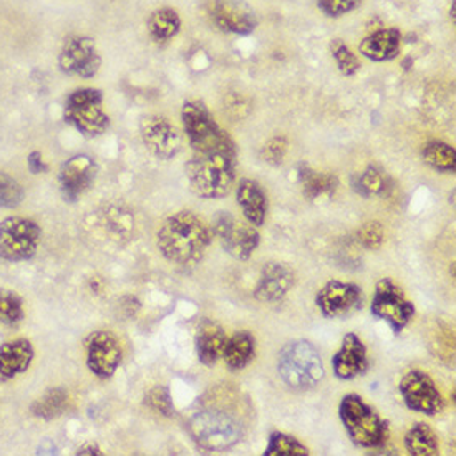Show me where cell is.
Here are the masks:
<instances>
[{"label": "cell", "mask_w": 456, "mask_h": 456, "mask_svg": "<svg viewBox=\"0 0 456 456\" xmlns=\"http://www.w3.org/2000/svg\"><path fill=\"white\" fill-rule=\"evenodd\" d=\"M188 432L206 452H226L240 442L242 423L224 409H205L192 415Z\"/></svg>", "instance_id": "277c9868"}, {"label": "cell", "mask_w": 456, "mask_h": 456, "mask_svg": "<svg viewBox=\"0 0 456 456\" xmlns=\"http://www.w3.org/2000/svg\"><path fill=\"white\" fill-rule=\"evenodd\" d=\"M370 313L375 319L390 325L394 334H400L415 315V305L405 297L403 290L387 277L375 286Z\"/></svg>", "instance_id": "9c48e42d"}, {"label": "cell", "mask_w": 456, "mask_h": 456, "mask_svg": "<svg viewBox=\"0 0 456 456\" xmlns=\"http://www.w3.org/2000/svg\"><path fill=\"white\" fill-rule=\"evenodd\" d=\"M34 361V347L25 338H15L0 346V380H11L27 372Z\"/></svg>", "instance_id": "ffe728a7"}, {"label": "cell", "mask_w": 456, "mask_h": 456, "mask_svg": "<svg viewBox=\"0 0 456 456\" xmlns=\"http://www.w3.org/2000/svg\"><path fill=\"white\" fill-rule=\"evenodd\" d=\"M238 168L236 144L217 148L206 153H192L186 163V176L194 194L205 200L228 196Z\"/></svg>", "instance_id": "7a4b0ae2"}, {"label": "cell", "mask_w": 456, "mask_h": 456, "mask_svg": "<svg viewBox=\"0 0 456 456\" xmlns=\"http://www.w3.org/2000/svg\"><path fill=\"white\" fill-rule=\"evenodd\" d=\"M69 407V394L61 388H52L45 395L40 396L32 405V413L44 419V420H53L65 413Z\"/></svg>", "instance_id": "f1b7e54d"}, {"label": "cell", "mask_w": 456, "mask_h": 456, "mask_svg": "<svg viewBox=\"0 0 456 456\" xmlns=\"http://www.w3.org/2000/svg\"><path fill=\"white\" fill-rule=\"evenodd\" d=\"M103 94L96 88H78L65 103V120L85 136H100L109 130V115L103 110Z\"/></svg>", "instance_id": "52a82bcc"}, {"label": "cell", "mask_w": 456, "mask_h": 456, "mask_svg": "<svg viewBox=\"0 0 456 456\" xmlns=\"http://www.w3.org/2000/svg\"><path fill=\"white\" fill-rule=\"evenodd\" d=\"M359 238H361L362 246H363L365 249H372V251H375V249H379V248L384 244V226H382L380 223H377V221L367 223V224L361 229Z\"/></svg>", "instance_id": "f35d334b"}, {"label": "cell", "mask_w": 456, "mask_h": 456, "mask_svg": "<svg viewBox=\"0 0 456 456\" xmlns=\"http://www.w3.org/2000/svg\"><path fill=\"white\" fill-rule=\"evenodd\" d=\"M183 128L188 136L192 153H205L234 143L224 132L211 111L200 100H188L181 110Z\"/></svg>", "instance_id": "8992f818"}, {"label": "cell", "mask_w": 456, "mask_h": 456, "mask_svg": "<svg viewBox=\"0 0 456 456\" xmlns=\"http://www.w3.org/2000/svg\"><path fill=\"white\" fill-rule=\"evenodd\" d=\"M59 65L61 72L67 75L80 78L95 77L102 65V57L98 53L95 40L84 36L67 38L61 50Z\"/></svg>", "instance_id": "4fadbf2b"}, {"label": "cell", "mask_w": 456, "mask_h": 456, "mask_svg": "<svg viewBox=\"0 0 456 456\" xmlns=\"http://www.w3.org/2000/svg\"><path fill=\"white\" fill-rule=\"evenodd\" d=\"M77 455H102V452L95 444H86L78 448Z\"/></svg>", "instance_id": "b9f144b4"}, {"label": "cell", "mask_w": 456, "mask_h": 456, "mask_svg": "<svg viewBox=\"0 0 456 456\" xmlns=\"http://www.w3.org/2000/svg\"><path fill=\"white\" fill-rule=\"evenodd\" d=\"M299 181L302 192L307 200H317L321 196H332L338 186V181L334 175L315 171L307 165H300Z\"/></svg>", "instance_id": "d4e9b609"}, {"label": "cell", "mask_w": 456, "mask_h": 456, "mask_svg": "<svg viewBox=\"0 0 456 456\" xmlns=\"http://www.w3.org/2000/svg\"><path fill=\"white\" fill-rule=\"evenodd\" d=\"M296 277L292 269L281 263H267L261 271L254 297L261 302H281L294 288Z\"/></svg>", "instance_id": "ac0fdd59"}, {"label": "cell", "mask_w": 456, "mask_h": 456, "mask_svg": "<svg viewBox=\"0 0 456 456\" xmlns=\"http://www.w3.org/2000/svg\"><path fill=\"white\" fill-rule=\"evenodd\" d=\"M158 249L169 263L198 265L211 244V229L191 211L169 216L158 231Z\"/></svg>", "instance_id": "6da1fadb"}, {"label": "cell", "mask_w": 456, "mask_h": 456, "mask_svg": "<svg viewBox=\"0 0 456 456\" xmlns=\"http://www.w3.org/2000/svg\"><path fill=\"white\" fill-rule=\"evenodd\" d=\"M361 5V0H317V7L327 15V17H342L346 13L355 11Z\"/></svg>", "instance_id": "8d00e7d4"}, {"label": "cell", "mask_w": 456, "mask_h": 456, "mask_svg": "<svg viewBox=\"0 0 456 456\" xmlns=\"http://www.w3.org/2000/svg\"><path fill=\"white\" fill-rule=\"evenodd\" d=\"M455 7H456V2L453 0V4H452V11H450V15H452V20L455 22Z\"/></svg>", "instance_id": "7bdbcfd3"}, {"label": "cell", "mask_w": 456, "mask_h": 456, "mask_svg": "<svg viewBox=\"0 0 456 456\" xmlns=\"http://www.w3.org/2000/svg\"><path fill=\"white\" fill-rule=\"evenodd\" d=\"M138 309H140V302L136 300V297L128 296L123 299V311L126 313V315H134L138 313Z\"/></svg>", "instance_id": "60d3db41"}, {"label": "cell", "mask_w": 456, "mask_h": 456, "mask_svg": "<svg viewBox=\"0 0 456 456\" xmlns=\"http://www.w3.org/2000/svg\"><path fill=\"white\" fill-rule=\"evenodd\" d=\"M180 28V15L173 9H159L148 19V32L157 42H167L169 38L178 36Z\"/></svg>", "instance_id": "83f0119b"}, {"label": "cell", "mask_w": 456, "mask_h": 456, "mask_svg": "<svg viewBox=\"0 0 456 456\" xmlns=\"http://www.w3.org/2000/svg\"><path fill=\"white\" fill-rule=\"evenodd\" d=\"M24 319V302L12 290H0V322L15 325Z\"/></svg>", "instance_id": "1f68e13d"}, {"label": "cell", "mask_w": 456, "mask_h": 456, "mask_svg": "<svg viewBox=\"0 0 456 456\" xmlns=\"http://www.w3.org/2000/svg\"><path fill=\"white\" fill-rule=\"evenodd\" d=\"M363 300V292L357 284L329 281L324 288L317 292L315 304L324 317L336 319L346 317L348 314L362 309Z\"/></svg>", "instance_id": "9a60e30c"}, {"label": "cell", "mask_w": 456, "mask_h": 456, "mask_svg": "<svg viewBox=\"0 0 456 456\" xmlns=\"http://www.w3.org/2000/svg\"><path fill=\"white\" fill-rule=\"evenodd\" d=\"M332 369L340 380H352L369 370L367 348L355 334L344 337L342 347L332 359Z\"/></svg>", "instance_id": "d6986e66"}, {"label": "cell", "mask_w": 456, "mask_h": 456, "mask_svg": "<svg viewBox=\"0 0 456 456\" xmlns=\"http://www.w3.org/2000/svg\"><path fill=\"white\" fill-rule=\"evenodd\" d=\"M40 228L36 221L12 216L0 223V257L11 263L28 261L40 244Z\"/></svg>", "instance_id": "ba28073f"}, {"label": "cell", "mask_w": 456, "mask_h": 456, "mask_svg": "<svg viewBox=\"0 0 456 456\" xmlns=\"http://www.w3.org/2000/svg\"><path fill=\"white\" fill-rule=\"evenodd\" d=\"M140 133L144 146L159 159L176 157L183 148V136L178 128L159 115H148L140 121Z\"/></svg>", "instance_id": "5bb4252c"}, {"label": "cell", "mask_w": 456, "mask_h": 456, "mask_svg": "<svg viewBox=\"0 0 456 456\" xmlns=\"http://www.w3.org/2000/svg\"><path fill=\"white\" fill-rule=\"evenodd\" d=\"M405 448L413 456L438 455V438L428 425L417 423L405 435Z\"/></svg>", "instance_id": "484cf974"}, {"label": "cell", "mask_w": 456, "mask_h": 456, "mask_svg": "<svg viewBox=\"0 0 456 456\" xmlns=\"http://www.w3.org/2000/svg\"><path fill=\"white\" fill-rule=\"evenodd\" d=\"M121 363V344L115 334L98 330L86 342V365L100 379H110Z\"/></svg>", "instance_id": "2e32d148"}, {"label": "cell", "mask_w": 456, "mask_h": 456, "mask_svg": "<svg viewBox=\"0 0 456 456\" xmlns=\"http://www.w3.org/2000/svg\"><path fill=\"white\" fill-rule=\"evenodd\" d=\"M340 420L354 444L362 448H382L388 440V423L359 395L340 402Z\"/></svg>", "instance_id": "5b68a950"}, {"label": "cell", "mask_w": 456, "mask_h": 456, "mask_svg": "<svg viewBox=\"0 0 456 456\" xmlns=\"http://www.w3.org/2000/svg\"><path fill=\"white\" fill-rule=\"evenodd\" d=\"M277 372L290 388L309 390L322 382L324 362L309 340H292L279 354Z\"/></svg>", "instance_id": "3957f363"}, {"label": "cell", "mask_w": 456, "mask_h": 456, "mask_svg": "<svg viewBox=\"0 0 456 456\" xmlns=\"http://www.w3.org/2000/svg\"><path fill=\"white\" fill-rule=\"evenodd\" d=\"M209 20L221 32L249 36L257 27V17L242 0H208L205 5Z\"/></svg>", "instance_id": "7c38bea8"}, {"label": "cell", "mask_w": 456, "mask_h": 456, "mask_svg": "<svg viewBox=\"0 0 456 456\" xmlns=\"http://www.w3.org/2000/svg\"><path fill=\"white\" fill-rule=\"evenodd\" d=\"M400 394L407 409L433 417L444 410V398L432 377L423 370H410L400 382Z\"/></svg>", "instance_id": "8fae6325"}, {"label": "cell", "mask_w": 456, "mask_h": 456, "mask_svg": "<svg viewBox=\"0 0 456 456\" xmlns=\"http://www.w3.org/2000/svg\"><path fill=\"white\" fill-rule=\"evenodd\" d=\"M96 178V165L88 155H77L61 165L59 183L65 200L75 201L88 191Z\"/></svg>", "instance_id": "e0dca14e"}, {"label": "cell", "mask_w": 456, "mask_h": 456, "mask_svg": "<svg viewBox=\"0 0 456 456\" xmlns=\"http://www.w3.org/2000/svg\"><path fill=\"white\" fill-rule=\"evenodd\" d=\"M423 161L440 173H455V148L442 142H430L423 148Z\"/></svg>", "instance_id": "f546056e"}, {"label": "cell", "mask_w": 456, "mask_h": 456, "mask_svg": "<svg viewBox=\"0 0 456 456\" xmlns=\"http://www.w3.org/2000/svg\"><path fill=\"white\" fill-rule=\"evenodd\" d=\"M28 168H30V171H32L34 175H38V173H45L48 167L45 165V161L42 159V155H40L38 151H34V153H30V157H28Z\"/></svg>", "instance_id": "ab89813d"}, {"label": "cell", "mask_w": 456, "mask_h": 456, "mask_svg": "<svg viewBox=\"0 0 456 456\" xmlns=\"http://www.w3.org/2000/svg\"><path fill=\"white\" fill-rule=\"evenodd\" d=\"M213 234L232 257L248 261L257 249L261 236L251 223H242L228 211H221L213 223Z\"/></svg>", "instance_id": "30bf717a"}, {"label": "cell", "mask_w": 456, "mask_h": 456, "mask_svg": "<svg viewBox=\"0 0 456 456\" xmlns=\"http://www.w3.org/2000/svg\"><path fill=\"white\" fill-rule=\"evenodd\" d=\"M289 143L284 136H274L263 146L261 155L271 165H281L288 153Z\"/></svg>", "instance_id": "74e56055"}, {"label": "cell", "mask_w": 456, "mask_h": 456, "mask_svg": "<svg viewBox=\"0 0 456 456\" xmlns=\"http://www.w3.org/2000/svg\"><path fill=\"white\" fill-rule=\"evenodd\" d=\"M330 52H332V57H334L337 67H338V70H340L342 75L352 77V75H355V73L359 72L361 61L357 59V55L350 50L347 44H344L340 38L332 40Z\"/></svg>", "instance_id": "d6a6232c"}, {"label": "cell", "mask_w": 456, "mask_h": 456, "mask_svg": "<svg viewBox=\"0 0 456 456\" xmlns=\"http://www.w3.org/2000/svg\"><path fill=\"white\" fill-rule=\"evenodd\" d=\"M309 450L300 444L297 438L276 432L269 436V444L265 448V456H305Z\"/></svg>", "instance_id": "4dcf8cb0"}, {"label": "cell", "mask_w": 456, "mask_h": 456, "mask_svg": "<svg viewBox=\"0 0 456 456\" xmlns=\"http://www.w3.org/2000/svg\"><path fill=\"white\" fill-rule=\"evenodd\" d=\"M144 405L155 413H159L163 417H173L175 415V405L169 395V390L167 387H155L151 388L146 396H144Z\"/></svg>", "instance_id": "e575fe53"}, {"label": "cell", "mask_w": 456, "mask_h": 456, "mask_svg": "<svg viewBox=\"0 0 456 456\" xmlns=\"http://www.w3.org/2000/svg\"><path fill=\"white\" fill-rule=\"evenodd\" d=\"M256 355V340L249 332H236L234 336L228 337L223 359L226 361L231 370H242L246 369Z\"/></svg>", "instance_id": "cb8c5ba5"}, {"label": "cell", "mask_w": 456, "mask_h": 456, "mask_svg": "<svg viewBox=\"0 0 456 456\" xmlns=\"http://www.w3.org/2000/svg\"><path fill=\"white\" fill-rule=\"evenodd\" d=\"M238 205L252 226H263L267 215V196L263 186L254 180H240L238 184Z\"/></svg>", "instance_id": "7402d4cb"}, {"label": "cell", "mask_w": 456, "mask_h": 456, "mask_svg": "<svg viewBox=\"0 0 456 456\" xmlns=\"http://www.w3.org/2000/svg\"><path fill=\"white\" fill-rule=\"evenodd\" d=\"M105 217H107V224L111 232H115L117 236L130 234V231L133 229V216L130 215V211H125L121 208H111Z\"/></svg>", "instance_id": "d590c367"}, {"label": "cell", "mask_w": 456, "mask_h": 456, "mask_svg": "<svg viewBox=\"0 0 456 456\" xmlns=\"http://www.w3.org/2000/svg\"><path fill=\"white\" fill-rule=\"evenodd\" d=\"M354 190L363 198L384 196L392 190V181L387 178L384 171L377 167H369L361 175H355L352 180Z\"/></svg>", "instance_id": "4316f807"}, {"label": "cell", "mask_w": 456, "mask_h": 456, "mask_svg": "<svg viewBox=\"0 0 456 456\" xmlns=\"http://www.w3.org/2000/svg\"><path fill=\"white\" fill-rule=\"evenodd\" d=\"M226 340L228 336L221 325L205 321L200 325L196 334V350L200 362L208 367H213L223 357Z\"/></svg>", "instance_id": "603a6c76"}, {"label": "cell", "mask_w": 456, "mask_h": 456, "mask_svg": "<svg viewBox=\"0 0 456 456\" xmlns=\"http://www.w3.org/2000/svg\"><path fill=\"white\" fill-rule=\"evenodd\" d=\"M24 201V188L11 175L0 171V208H17Z\"/></svg>", "instance_id": "836d02e7"}, {"label": "cell", "mask_w": 456, "mask_h": 456, "mask_svg": "<svg viewBox=\"0 0 456 456\" xmlns=\"http://www.w3.org/2000/svg\"><path fill=\"white\" fill-rule=\"evenodd\" d=\"M402 45V34L396 28H382L365 37L359 52L372 61H390L398 57Z\"/></svg>", "instance_id": "44dd1931"}]
</instances>
